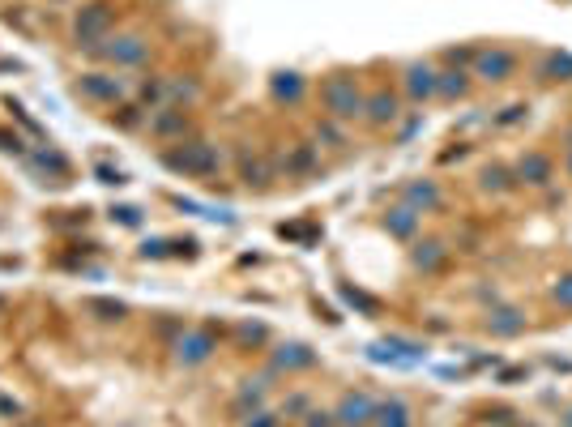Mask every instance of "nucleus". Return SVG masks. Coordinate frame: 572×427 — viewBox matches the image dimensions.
<instances>
[{"mask_svg":"<svg viewBox=\"0 0 572 427\" xmlns=\"http://www.w3.org/2000/svg\"><path fill=\"white\" fill-rule=\"evenodd\" d=\"M316 103H321V112L338 124H363V107H368V90H363L359 73L351 69H333L325 73L321 82H316Z\"/></svg>","mask_w":572,"mask_h":427,"instance_id":"f257e3e1","label":"nucleus"},{"mask_svg":"<svg viewBox=\"0 0 572 427\" xmlns=\"http://www.w3.org/2000/svg\"><path fill=\"white\" fill-rule=\"evenodd\" d=\"M158 158H163V167L171 171V176H184V180H205V184H210L222 171L218 141H205V137H184V141H176V146H167Z\"/></svg>","mask_w":572,"mask_h":427,"instance_id":"f03ea898","label":"nucleus"},{"mask_svg":"<svg viewBox=\"0 0 572 427\" xmlns=\"http://www.w3.org/2000/svg\"><path fill=\"white\" fill-rule=\"evenodd\" d=\"M470 77H474V86H483V90L513 86L521 77V52L508 43H483L479 56H474V65H470Z\"/></svg>","mask_w":572,"mask_h":427,"instance_id":"7ed1b4c3","label":"nucleus"},{"mask_svg":"<svg viewBox=\"0 0 572 427\" xmlns=\"http://www.w3.org/2000/svg\"><path fill=\"white\" fill-rule=\"evenodd\" d=\"M513 176L521 184V193H547L560 184V158L547 146H526L513 158Z\"/></svg>","mask_w":572,"mask_h":427,"instance_id":"20e7f679","label":"nucleus"},{"mask_svg":"<svg viewBox=\"0 0 572 427\" xmlns=\"http://www.w3.org/2000/svg\"><path fill=\"white\" fill-rule=\"evenodd\" d=\"M111 26H116V9H111L107 0H90V5H82L73 18V43L86 47V52H99V47L111 39Z\"/></svg>","mask_w":572,"mask_h":427,"instance_id":"39448f33","label":"nucleus"},{"mask_svg":"<svg viewBox=\"0 0 572 427\" xmlns=\"http://www.w3.org/2000/svg\"><path fill=\"white\" fill-rule=\"evenodd\" d=\"M436 77H440V65L436 60H406L402 73H397V94L410 103V107H427L436 103Z\"/></svg>","mask_w":572,"mask_h":427,"instance_id":"423d86ee","label":"nucleus"},{"mask_svg":"<svg viewBox=\"0 0 572 427\" xmlns=\"http://www.w3.org/2000/svg\"><path fill=\"white\" fill-rule=\"evenodd\" d=\"M94 56H103L111 69H146L154 60V43L137 30H124V35H111Z\"/></svg>","mask_w":572,"mask_h":427,"instance_id":"0eeeda50","label":"nucleus"},{"mask_svg":"<svg viewBox=\"0 0 572 427\" xmlns=\"http://www.w3.org/2000/svg\"><path fill=\"white\" fill-rule=\"evenodd\" d=\"M214 355H218V338L201 325H184L176 334V342H171V359H176V368H184V372L205 368Z\"/></svg>","mask_w":572,"mask_h":427,"instance_id":"6e6552de","label":"nucleus"},{"mask_svg":"<svg viewBox=\"0 0 572 427\" xmlns=\"http://www.w3.org/2000/svg\"><path fill=\"white\" fill-rule=\"evenodd\" d=\"M406 116V99L397 94V86H372L368 90V107H363V124L368 133H393Z\"/></svg>","mask_w":572,"mask_h":427,"instance_id":"1a4fd4ad","label":"nucleus"},{"mask_svg":"<svg viewBox=\"0 0 572 427\" xmlns=\"http://www.w3.org/2000/svg\"><path fill=\"white\" fill-rule=\"evenodd\" d=\"M530 82L538 90H555V86H572V52H560V47H538L534 60L526 65Z\"/></svg>","mask_w":572,"mask_h":427,"instance_id":"9d476101","label":"nucleus"},{"mask_svg":"<svg viewBox=\"0 0 572 427\" xmlns=\"http://www.w3.org/2000/svg\"><path fill=\"white\" fill-rule=\"evenodd\" d=\"M530 329V312L521 304H508V299H500V304L483 308V334L496 338V342H513Z\"/></svg>","mask_w":572,"mask_h":427,"instance_id":"9b49d317","label":"nucleus"},{"mask_svg":"<svg viewBox=\"0 0 572 427\" xmlns=\"http://www.w3.org/2000/svg\"><path fill=\"white\" fill-rule=\"evenodd\" d=\"M474 188L491 201H508V197L521 193V184L513 176V163H504V158H487V163H479V171H474Z\"/></svg>","mask_w":572,"mask_h":427,"instance_id":"f8f14e48","label":"nucleus"},{"mask_svg":"<svg viewBox=\"0 0 572 427\" xmlns=\"http://www.w3.org/2000/svg\"><path fill=\"white\" fill-rule=\"evenodd\" d=\"M449 261H453V248L444 235H419V240H410V270L415 274L436 278V274H444Z\"/></svg>","mask_w":572,"mask_h":427,"instance_id":"ddd939ff","label":"nucleus"},{"mask_svg":"<svg viewBox=\"0 0 572 427\" xmlns=\"http://www.w3.org/2000/svg\"><path fill=\"white\" fill-rule=\"evenodd\" d=\"M397 197H402V205H410L415 214H440L444 205H449V193H444V184L432 180V176H415V180H406L402 188H397Z\"/></svg>","mask_w":572,"mask_h":427,"instance_id":"4468645a","label":"nucleus"},{"mask_svg":"<svg viewBox=\"0 0 572 427\" xmlns=\"http://www.w3.org/2000/svg\"><path fill=\"white\" fill-rule=\"evenodd\" d=\"M146 129H150V137H154V141H163V146H176V141L193 137V120H188L184 107L163 103V107H154V112H150Z\"/></svg>","mask_w":572,"mask_h":427,"instance_id":"2eb2a0df","label":"nucleus"},{"mask_svg":"<svg viewBox=\"0 0 572 427\" xmlns=\"http://www.w3.org/2000/svg\"><path fill=\"white\" fill-rule=\"evenodd\" d=\"M376 406H380L376 393H368V389H346L342 398H338V406H333V419H338V427H372Z\"/></svg>","mask_w":572,"mask_h":427,"instance_id":"dca6fc26","label":"nucleus"},{"mask_svg":"<svg viewBox=\"0 0 572 427\" xmlns=\"http://www.w3.org/2000/svg\"><path fill=\"white\" fill-rule=\"evenodd\" d=\"M316 363H321V355L312 351L308 342H274V351H269V368H274L278 376H295V372H312Z\"/></svg>","mask_w":572,"mask_h":427,"instance_id":"f3484780","label":"nucleus"},{"mask_svg":"<svg viewBox=\"0 0 572 427\" xmlns=\"http://www.w3.org/2000/svg\"><path fill=\"white\" fill-rule=\"evenodd\" d=\"M77 94H82L86 103H99V107H120L124 77H116V73H82L77 77Z\"/></svg>","mask_w":572,"mask_h":427,"instance_id":"a211bd4d","label":"nucleus"},{"mask_svg":"<svg viewBox=\"0 0 572 427\" xmlns=\"http://www.w3.org/2000/svg\"><path fill=\"white\" fill-rule=\"evenodd\" d=\"M235 176H240V184L248 188V193H269V188H274V180H278V171H274V163H269L265 154L244 150L240 163H235Z\"/></svg>","mask_w":572,"mask_h":427,"instance_id":"6ab92c4d","label":"nucleus"},{"mask_svg":"<svg viewBox=\"0 0 572 427\" xmlns=\"http://www.w3.org/2000/svg\"><path fill=\"white\" fill-rule=\"evenodd\" d=\"M308 77L299 69H278L274 77H269V99H274L278 107H304L308 103Z\"/></svg>","mask_w":572,"mask_h":427,"instance_id":"aec40b11","label":"nucleus"},{"mask_svg":"<svg viewBox=\"0 0 572 427\" xmlns=\"http://www.w3.org/2000/svg\"><path fill=\"white\" fill-rule=\"evenodd\" d=\"M380 231L389 235V240H402V244H410V240H419V231H423V214H415L410 205H389V210H380Z\"/></svg>","mask_w":572,"mask_h":427,"instance_id":"412c9836","label":"nucleus"},{"mask_svg":"<svg viewBox=\"0 0 572 427\" xmlns=\"http://www.w3.org/2000/svg\"><path fill=\"white\" fill-rule=\"evenodd\" d=\"M474 90H479V86H474L470 69L440 65V77H436V103H470Z\"/></svg>","mask_w":572,"mask_h":427,"instance_id":"4be33fe9","label":"nucleus"},{"mask_svg":"<svg viewBox=\"0 0 572 427\" xmlns=\"http://www.w3.org/2000/svg\"><path fill=\"white\" fill-rule=\"evenodd\" d=\"M201 94H205V82H201L197 73L167 77V103H171V107H184V112H193V107L201 103Z\"/></svg>","mask_w":572,"mask_h":427,"instance_id":"5701e85b","label":"nucleus"},{"mask_svg":"<svg viewBox=\"0 0 572 427\" xmlns=\"http://www.w3.org/2000/svg\"><path fill=\"white\" fill-rule=\"evenodd\" d=\"M269 402V381L261 376V381H240V389L231 393V415L235 419H248L252 410H265Z\"/></svg>","mask_w":572,"mask_h":427,"instance_id":"b1692460","label":"nucleus"},{"mask_svg":"<svg viewBox=\"0 0 572 427\" xmlns=\"http://www.w3.org/2000/svg\"><path fill=\"white\" fill-rule=\"evenodd\" d=\"M316 167H321V146H316V141H299V146L286 154V163H282L286 180H308Z\"/></svg>","mask_w":572,"mask_h":427,"instance_id":"393cba45","label":"nucleus"},{"mask_svg":"<svg viewBox=\"0 0 572 427\" xmlns=\"http://www.w3.org/2000/svg\"><path fill=\"white\" fill-rule=\"evenodd\" d=\"M312 141L321 150H351V124H338V120H329V116H321L312 124Z\"/></svg>","mask_w":572,"mask_h":427,"instance_id":"a878e982","label":"nucleus"},{"mask_svg":"<svg viewBox=\"0 0 572 427\" xmlns=\"http://www.w3.org/2000/svg\"><path fill=\"white\" fill-rule=\"evenodd\" d=\"M372 427H415V406L393 393V398H385V402L376 406Z\"/></svg>","mask_w":572,"mask_h":427,"instance_id":"bb28decb","label":"nucleus"},{"mask_svg":"<svg viewBox=\"0 0 572 427\" xmlns=\"http://www.w3.org/2000/svg\"><path fill=\"white\" fill-rule=\"evenodd\" d=\"M547 299H551V304L560 308L564 316H572V270H564V274H555V278H551Z\"/></svg>","mask_w":572,"mask_h":427,"instance_id":"cd10ccee","label":"nucleus"},{"mask_svg":"<svg viewBox=\"0 0 572 427\" xmlns=\"http://www.w3.org/2000/svg\"><path fill=\"white\" fill-rule=\"evenodd\" d=\"M82 308L99 312V321H124V316H129V304H120V299H86Z\"/></svg>","mask_w":572,"mask_h":427,"instance_id":"c85d7f7f","label":"nucleus"},{"mask_svg":"<svg viewBox=\"0 0 572 427\" xmlns=\"http://www.w3.org/2000/svg\"><path fill=\"white\" fill-rule=\"evenodd\" d=\"M479 47H483V43L444 47V52H440V60H444V65H453V69H470V65H474V56H479Z\"/></svg>","mask_w":572,"mask_h":427,"instance_id":"c756f323","label":"nucleus"},{"mask_svg":"<svg viewBox=\"0 0 572 427\" xmlns=\"http://www.w3.org/2000/svg\"><path fill=\"white\" fill-rule=\"evenodd\" d=\"M526 120H530V103H508L504 112L491 116V124H496V129H517V124H526Z\"/></svg>","mask_w":572,"mask_h":427,"instance_id":"7c9ffc66","label":"nucleus"},{"mask_svg":"<svg viewBox=\"0 0 572 427\" xmlns=\"http://www.w3.org/2000/svg\"><path fill=\"white\" fill-rule=\"evenodd\" d=\"M35 163H39L43 171H52V176H60V180L69 176V158H65V154H56V150H39V154H35Z\"/></svg>","mask_w":572,"mask_h":427,"instance_id":"2f4dec72","label":"nucleus"},{"mask_svg":"<svg viewBox=\"0 0 572 427\" xmlns=\"http://www.w3.org/2000/svg\"><path fill=\"white\" fill-rule=\"evenodd\" d=\"M116 112H120V116H111V120H116L120 129H129V133H133V129H141V124L150 120V116H141V107H133V103H120Z\"/></svg>","mask_w":572,"mask_h":427,"instance_id":"473e14b6","label":"nucleus"},{"mask_svg":"<svg viewBox=\"0 0 572 427\" xmlns=\"http://www.w3.org/2000/svg\"><path fill=\"white\" fill-rule=\"evenodd\" d=\"M308 406H312V398H308V393H291V398L282 402V410H278V415H282V419H304V415H308Z\"/></svg>","mask_w":572,"mask_h":427,"instance_id":"72a5a7b5","label":"nucleus"},{"mask_svg":"<svg viewBox=\"0 0 572 427\" xmlns=\"http://www.w3.org/2000/svg\"><path fill=\"white\" fill-rule=\"evenodd\" d=\"M235 334H240L244 346H248V342H252V346H265V342H269V329H265L261 321H244L240 329H235Z\"/></svg>","mask_w":572,"mask_h":427,"instance_id":"f704fd0d","label":"nucleus"},{"mask_svg":"<svg viewBox=\"0 0 572 427\" xmlns=\"http://www.w3.org/2000/svg\"><path fill=\"white\" fill-rule=\"evenodd\" d=\"M299 427H338V419H333V406H308V415L299 419Z\"/></svg>","mask_w":572,"mask_h":427,"instance_id":"c9c22d12","label":"nucleus"},{"mask_svg":"<svg viewBox=\"0 0 572 427\" xmlns=\"http://www.w3.org/2000/svg\"><path fill=\"white\" fill-rule=\"evenodd\" d=\"M240 427H282V415L265 406V410H252L248 419H240Z\"/></svg>","mask_w":572,"mask_h":427,"instance_id":"e433bc0d","label":"nucleus"},{"mask_svg":"<svg viewBox=\"0 0 572 427\" xmlns=\"http://www.w3.org/2000/svg\"><path fill=\"white\" fill-rule=\"evenodd\" d=\"M423 129V112H410V116H402V124H397V141H410Z\"/></svg>","mask_w":572,"mask_h":427,"instance_id":"4c0bfd02","label":"nucleus"},{"mask_svg":"<svg viewBox=\"0 0 572 427\" xmlns=\"http://www.w3.org/2000/svg\"><path fill=\"white\" fill-rule=\"evenodd\" d=\"M111 218H116L120 227H141V210H137V205H120V210H111Z\"/></svg>","mask_w":572,"mask_h":427,"instance_id":"58836bf2","label":"nucleus"},{"mask_svg":"<svg viewBox=\"0 0 572 427\" xmlns=\"http://www.w3.org/2000/svg\"><path fill=\"white\" fill-rule=\"evenodd\" d=\"M141 257H146V261H163V257H171V252H167V240H146V244H141Z\"/></svg>","mask_w":572,"mask_h":427,"instance_id":"ea45409f","label":"nucleus"},{"mask_svg":"<svg viewBox=\"0 0 572 427\" xmlns=\"http://www.w3.org/2000/svg\"><path fill=\"white\" fill-rule=\"evenodd\" d=\"M94 176H99L103 184H124V171H120V167H103V163H99V167H94Z\"/></svg>","mask_w":572,"mask_h":427,"instance_id":"a19ab883","label":"nucleus"},{"mask_svg":"<svg viewBox=\"0 0 572 427\" xmlns=\"http://www.w3.org/2000/svg\"><path fill=\"white\" fill-rule=\"evenodd\" d=\"M555 141H560V150H572V116L560 124V129H555Z\"/></svg>","mask_w":572,"mask_h":427,"instance_id":"79ce46f5","label":"nucleus"},{"mask_svg":"<svg viewBox=\"0 0 572 427\" xmlns=\"http://www.w3.org/2000/svg\"><path fill=\"white\" fill-rule=\"evenodd\" d=\"M560 176L572 184V150H560Z\"/></svg>","mask_w":572,"mask_h":427,"instance_id":"37998d69","label":"nucleus"},{"mask_svg":"<svg viewBox=\"0 0 572 427\" xmlns=\"http://www.w3.org/2000/svg\"><path fill=\"white\" fill-rule=\"evenodd\" d=\"M0 150H13V154H22V137H9V133H0Z\"/></svg>","mask_w":572,"mask_h":427,"instance_id":"c03bdc74","label":"nucleus"},{"mask_svg":"<svg viewBox=\"0 0 572 427\" xmlns=\"http://www.w3.org/2000/svg\"><path fill=\"white\" fill-rule=\"evenodd\" d=\"M560 427H572V406H564V410H560Z\"/></svg>","mask_w":572,"mask_h":427,"instance_id":"a18cd8bd","label":"nucleus"},{"mask_svg":"<svg viewBox=\"0 0 572 427\" xmlns=\"http://www.w3.org/2000/svg\"><path fill=\"white\" fill-rule=\"evenodd\" d=\"M13 427H39V423H13Z\"/></svg>","mask_w":572,"mask_h":427,"instance_id":"49530a36","label":"nucleus"}]
</instances>
